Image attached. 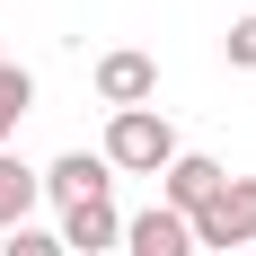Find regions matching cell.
<instances>
[{"mask_svg": "<svg viewBox=\"0 0 256 256\" xmlns=\"http://www.w3.org/2000/svg\"><path fill=\"white\" fill-rule=\"evenodd\" d=\"M186 142H177V124L159 115V106H132V115H106V142H98V159L115 168V177H168V159H177Z\"/></svg>", "mask_w": 256, "mask_h": 256, "instance_id": "obj_1", "label": "cell"}, {"mask_svg": "<svg viewBox=\"0 0 256 256\" xmlns=\"http://www.w3.org/2000/svg\"><path fill=\"white\" fill-rule=\"evenodd\" d=\"M186 230H194V256H204V248L212 256H256V177H230Z\"/></svg>", "mask_w": 256, "mask_h": 256, "instance_id": "obj_2", "label": "cell"}, {"mask_svg": "<svg viewBox=\"0 0 256 256\" xmlns=\"http://www.w3.org/2000/svg\"><path fill=\"white\" fill-rule=\"evenodd\" d=\"M88 80H98V106H106V115H132V106L159 98V62H150V53H132V44L98 53V71H88Z\"/></svg>", "mask_w": 256, "mask_h": 256, "instance_id": "obj_3", "label": "cell"}, {"mask_svg": "<svg viewBox=\"0 0 256 256\" xmlns=\"http://www.w3.org/2000/svg\"><path fill=\"white\" fill-rule=\"evenodd\" d=\"M221 186H230V168H221V159H204V150H177V159H168V177H159V212L194 221V212H204Z\"/></svg>", "mask_w": 256, "mask_h": 256, "instance_id": "obj_4", "label": "cell"}, {"mask_svg": "<svg viewBox=\"0 0 256 256\" xmlns=\"http://www.w3.org/2000/svg\"><path fill=\"white\" fill-rule=\"evenodd\" d=\"M44 194H53L62 212H71V204H106V194H115V168H106L98 150H62V159L44 168Z\"/></svg>", "mask_w": 256, "mask_h": 256, "instance_id": "obj_5", "label": "cell"}, {"mask_svg": "<svg viewBox=\"0 0 256 256\" xmlns=\"http://www.w3.org/2000/svg\"><path fill=\"white\" fill-rule=\"evenodd\" d=\"M36 204H44V168H26L18 150H0V238L26 230V221H36Z\"/></svg>", "mask_w": 256, "mask_h": 256, "instance_id": "obj_6", "label": "cell"}, {"mask_svg": "<svg viewBox=\"0 0 256 256\" xmlns=\"http://www.w3.org/2000/svg\"><path fill=\"white\" fill-rule=\"evenodd\" d=\"M62 248H71V256L124 248V212H115V194H106V204H71V212H62Z\"/></svg>", "mask_w": 256, "mask_h": 256, "instance_id": "obj_7", "label": "cell"}, {"mask_svg": "<svg viewBox=\"0 0 256 256\" xmlns=\"http://www.w3.org/2000/svg\"><path fill=\"white\" fill-rule=\"evenodd\" d=\"M124 256H194V230H186V221H177V212H132V221H124Z\"/></svg>", "mask_w": 256, "mask_h": 256, "instance_id": "obj_8", "label": "cell"}, {"mask_svg": "<svg viewBox=\"0 0 256 256\" xmlns=\"http://www.w3.org/2000/svg\"><path fill=\"white\" fill-rule=\"evenodd\" d=\"M36 115V71L26 62H0V150H9V132Z\"/></svg>", "mask_w": 256, "mask_h": 256, "instance_id": "obj_9", "label": "cell"}, {"mask_svg": "<svg viewBox=\"0 0 256 256\" xmlns=\"http://www.w3.org/2000/svg\"><path fill=\"white\" fill-rule=\"evenodd\" d=\"M0 256H71V248H62V230H36V221H26V230L0 238Z\"/></svg>", "mask_w": 256, "mask_h": 256, "instance_id": "obj_10", "label": "cell"}, {"mask_svg": "<svg viewBox=\"0 0 256 256\" xmlns=\"http://www.w3.org/2000/svg\"><path fill=\"white\" fill-rule=\"evenodd\" d=\"M221 53H230V71H256V9H248V18H230Z\"/></svg>", "mask_w": 256, "mask_h": 256, "instance_id": "obj_11", "label": "cell"}, {"mask_svg": "<svg viewBox=\"0 0 256 256\" xmlns=\"http://www.w3.org/2000/svg\"><path fill=\"white\" fill-rule=\"evenodd\" d=\"M0 62H9V53H0Z\"/></svg>", "mask_w": 256, "mask_h": 256, "instance_id": "obj_12", "label": "cell"}]
</instances>
